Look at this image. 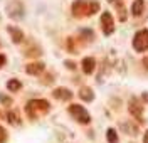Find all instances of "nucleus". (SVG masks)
Masks as SVG:
<instances>
[{
	"instance_id": "1",
	"label": "nucleus",
	"mask_w": 148,
	"mask_h": 143,
	"mask_svg": "<svg viewBox=\"0 0 148 143\" xmlns=\"http://www.w3.org/2000/svg\"><path fill=\"white\" fill-rule=\"evenodd\" d=\"M99 9V3L98 2H88V0H77L73 3V12L76 17H81V15H91L96 10Z\"/></svg>"
},
{
	"instance_id": "2",
	"label": "nucleus",
	"mask_w": 148,
	"mask_h": 143,
	"mask_svg": "<svg viewBox=\"0 0 148 143\" xmlns=\"http://www.w3.org/2000/svg\"><path fill=\"white\" fill-rule=\"evenodd\" d=\"M133 47L136 49L138 52H143L148 49V30L147 29H141L135 34V39H133Z\"/></svg>"
},
{
	"instance_id": "3",
	"label": "nucleus",
	"mask_w": 148,
	"mask_h": 143,
	"mask_svg": "<svg viewBox=\"0 0 148 143\" xmlns=\"http://www.w3.org/2000/svg\"><path fill=\"white\" fill-rule=\"evenodd\" d=\"M69 113L73 114L74 118H76L79 123H83V125H88L89 121H91L89 113L84 109L83 106H79V105H71V106H69Z\"/></svg>"
},
{
	"instance_id": "4",
	"label": "nucleus",
	"mask_w": 148,
	"mask_h": 143,
	"mask_svg": "<svg viewBox=\"0 0 148 143\" xmlns=\"http://www.w3.org/2000/svg\"><path fill=\"white\" fill-rule=\"evenodd\" d=\"M101 24H103V32H104V36L113 34V30H114V20H113L110 12H104L101 15Z\"/></svg>"
},
{
	"instance_id": "5",
	"label": "nucleus",
	"mask_w": 148,
	"mask_h": 143,
	"mask_svg": "<svg viewBox=\"0 0 148 143\" xmlns=\"http://www.w3.org/2000/svg\"><path fill=\"white\" fill-rule=\"evenodd\" d=\"M130 113L133 114V116H136L140 121H141V113H143V106L140 105L138 99H135V98H131V101H130Z\"/></svg>"
},
{
	"instance_id": "6",
	"label": "nucleus",
	"mask_w": 148,
	"mask_h": 143,
	"mask_svg": "<svg viewBox=\"0 0 148 143\" xmlns=\"http://www.w3.org/2000/svg\"><path fill=\"white\" fill-rule=\"evenodd\" d=\"M143 10H145V0H136V2H133L131 14H133L135 17H140V15L143 14Z\"/></svg>"
},
{
	"instance_id": "7",
	"label": "nucleus",
	"mask_w": 148,
	"mask_h": 143,
	"mask_svg": "<svg viewBox=\"0 0 148 143\" xmlns=\"http://www.w3.org/2000/svg\"><path fill=\"white\" fill-rule=\"evenodd\" d=\"M94 66H96V61H94L92 57L83 59V71L86 73V74H91L92 71H94Z\"/></svg>"
},
{
	"instance_id": "8",
	"label": "nucleus",
	"mask_w": 148,
	"mask_h": 143,
	"mask_svg": "<svg viewBox=\"0 0 148 143\" xmlns=\"http://www.w3.org/2000/svg\"><path fill=\"white\" fill-rule=\"evenodd\" d=\"M54 96L57 98V99H71V98H73V93H71L69 89L59 88V89H56L54 91Z\"/></svg>"
},
{
	"instance_id": "9",
	"label": "nucleus",
	"mask_w": 148,
	"mask_h": 143,
	"mask_svg": "<svg viewBox=\"0 0 148 143\" xmlns=\"http://www.w3.org/2000/svg\"><path fill=\"white\" fill-rule=\"evenodd\" d=\"M42 69H44V64L37 62V64H30V66H27V73L29 74H39Z\"/></svg>"
},
{
	"instance_id": "10",
	"label": "nucleus",
	"mask_w": 148,
	"mask_h": 143,
	"mask_svg": "<svg viewBox=\"0 0 148 143\" xmlns=\"http://www.w3.org/2000/svg\"><path fill=\"white\" fill-rule=\"evenodd\" d=\"M79 96L83 98L84 101H91L92 98H94V96H92V93H91V89H89V88H83V89H81V93H79Z\"/></svg>"
},
{
	"instance_id": "11",
	"label": "nucleus",
	"mask_w": 148,
	"mask_h": 143,
	"mask_svg": "<svg viewBox=\"0 0 148 143\" xmlns=\"http://www.w3.org/2000/svg\"><path fill=\"white\" fill-rule=\"evenodd\" d=\"M108 142L110 143H118V136H116V131L114 130H108Z\"/></svg>"
},
{
	"instance_id": "12",
	"label": "nucleus",
	"mask_w": 148,
	"mask_h": 143,
	"mask_svg": "<svg viewBox=\"0 0 148 143\" xmlns=\"http://www.w3.org/2000/svg\"><path fill=\"white\" fill-rule=\"evenodd\" d=\"M7 88H9L10 91H17L18 88H20V83L18 81H9L7 83Z\"/></svg>"
},
{
	"instance_id": "13",
	"label": "nucleus",
	"mask_w": 148,
	"mask_h": 143,
	"mask_svg": "<svg viewBox=\"0 0 148 143\" xmlns=\"http://www.w3.org/2000/svg\"><path fill=\"white\" fill-rule=\"evenodd\" d=\"M10 32H12V34H14V40H15V42H20V40H22V34H20V32H18V30H14V29H9Z\"/></svg>"
},
{
	"instance_id": "14",
	"label": "nucleus",
	"mask_w": 148,
	"mask_h": 143,
	"mask_svg": "<svg viewBox=\"0 0 148 143\" xmlns=\"http://www.w3.org/2000/svg\"><path fill=\"white\" fill-rule=\"evenodd\" d=\"M3 64H5V56H2V54H0V67L3 66Z\"/></svg>"
},
{
	"instance_id": "15",
	"label": "nucleus",
	"mask_w": 148,
	"mask_h": 143,
	"mask_svg": "<svg viewBox=\"0 0 148 143\" xmlns=\"http://www.w3.org/2000/svg\"><path fill=\"white\" fill-rule=\"evenodd\" d=\"M143 143H148V131H147V135H145V138H143Z\"/></svg>"
},
{
	"instance_id": "16",
	"label": "nucleus",
	"mask_w": 148,
	"mask_h": 143,
	"mask_svg": "<svg viewBox=\"0 0 148 143\" xmlns=\"http://www.w3.org/2000/svg\"><path fill=\"white\" fill-rule=\"evenodd\" d=\"M143 98H145V99L148 101V93H145V94H143Z\"/></svg>"
}]
</instances>
